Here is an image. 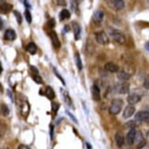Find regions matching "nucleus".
Listing matches in <instances>:
<instances>
[{
    "label": "nucleus",
    "mask_w": 149,
    "mask_h": 149,
    "mask_svg": "<svg viewBox=\"0 0 149 149\" xmlns=\"http://www.w3.org/2000/svg\"><path fill=\"white\" fill-rule=\"evenodd\" d=\"M108 33L110 36L112 37L114 41L119 43V44H124L126 42V38L125 35L122 32L117 29H115L113 27H109L108 28Z\"/></svg>",
    "instance_id": "nucleus-1"
},
{
    "label": "nucleus",
    "mask_w": 149,
    "mask_h": 149,
    "mask_svg": "<svg viewBox=\"0 0 149 149\" xmlns=\"http://www.w3.org/2000/svg\"><path fill=\"white\" fill-rule=\"evenodd\" d=\"M123 108V101L121 99H114L112 102L111 106L109 108V113L112 115H117L120 113Z\"/></svg>",
    "instance_id": "nucleus-2"
},
{
    "label": "nucleus",
    "mask_w": 149,
    "mask_h": 149,
    "mask_svg": "<svg viewBox=\"0 0 149 149\" xmlns=\"http://www.w3.org/2000/svg\"><path fill=\"white\" fill-rule=\"evenodd\" d=\"M107 3L109 7L117 11L123 9L125 6V3L122 0H111V1H108Z\"/></svg>",
    "instance_id": "nucleus-3"
},
{
    "label": "nucleus",
    "mask_w": 149,
    "mask_h": 149,
    "mask_svg": "<svg viewBox=\"0 0 149 149\" xmlns=\"http://www.w3.org/2000/svg\"><path fill=\"white\" fill-rule=\"evenodd\" d=\"M96 41L101 45H106L109 43V37L105 31H99L95 34Z\"/></svg>",
    "instance_id": "nucleus-4"
},
{
    "label": "nucleus",
    "mask_w": 149,
    "mask_h": 149,
    "mask_svg": "<svg viewBox=\"0 0 149 149\" xmlns=\"http://www.w3.org/2000/svg\"><path fill=\"white\" fill-rule=\"evenodd\" d=\"M136 134H137V130L134 128H131L130 130V131L127 133V137H126V141H127V144L132 145L134 143Z\"/></svg>",
    "instance_id": "nucleus-5"
},
{
    "label": "nucleus",
    "mask_w": 149,
    "mask_h": 149,
    "mask_svg": "<svg viewBox=\"0 0 149 149\" xmlns=\"http://www.w3.org/2000/svg\"><path fill=\"white\" fill-rule=\"evenodd\" d=\"M135 120L140 122L143 121H148L149 120V112L148 111H140L135 115Z\"/></svg>",
    "instance_id": "nucleus-6"
},
{
    "label": "nucleus",
    "mask_w": 149,
    "mask_h": 149,
    "mask_svg": "<svg viewBox=\"0 0 149 149\" xmlns=\"http://www.w3.org/2000/svg\"><path fill=\"white\" fill-rule=\"evenodd\" d=\"M135 113V108L134 105H127V107L125 108L123 113V117L124 119H128V118L131 117Z\"/></svg>",
    "instance_id": "nucleus-7"
},
{
    "label": "nucleus",
    "mask_w": 149,
    "mask_h": 149,
    "mask_svg": "<svg viewBox=\"0 0 149 149\" xmlns=\"http://www.w3.org/2000/svg\"><path fill=\"white\" fill-rule=\"evenodd\" d=\"M141 101V96L137 94H131L130 95L127 97V102L129 103L130 105H133L136 103L139 102Z\"/></svg>",
    "instance_id": "nucleus-8"
},
{
    "label": "nucleus",
    "mask_w": 149,
    "mask_h": 149,
    "mask_svg": "<svg viewBox=\"0 0 149 149\" xmlns=\"http://www.w3.org/2000/svg\"><path fill=\"white\" fill-rule=\"evenodd\" d=\"M49 36H50V38L52 40V44L56 48H59L61 44H60V42H59V39L58 36H57V34L55 31H51L49 33Z\"/></svg>",
    "instance_id": "nucleus-9"
},
{
    "label": "nucleus",
    "mask_w": 149,
    "mask_h": 149,
    "mask_svg": "<svg viewBox=\"0 0 149 149\" xmlns=\"http://www.w3.org/2000/svg\"><path fill=\"white\" fill-rule=\"evenodd\" d=\"M13 9V5L6 2H0V12L3 13H6L11 11Z\"/></svg>",
    "instance_id": "nucleus-10"
},
{
    "label": "nucleus",
    "mask_w": 149,
    "mask_h": 149,
    "mask_svg": "<svg viewBox=\"0 0 149 149\" xmlns=\"http://www.w3.org/2000/svg\"><path fill=\"white\" fill-rule=\"evenodd\" d=\"M91 94H92V98L95 101H99L101 98L100 88L97 85H93L91 88Z\"/></svg>",
    "instance_id": "nucleus-11"
},
{
    "label": "nucleus",
    "mask_w": 149,
    "mask_h": 149,
    "mask_svg": "<svg viewBox=\"0 0 149 149\" xmlns=\"http://www.w3.org/2000/svg\"><path fill=\"white\" fill-rule=\"evenodd\" d=\"M30 111V105L27 102H23L20 105V113L24 117H27Z\"/></svg>",
    "instance_id": "nucleus-12"
},
{
    "label": "nucleus",
    "mask_w": 149,
    "mask_h": 149,
    "mask_svg": "<svg viewBox=\"0 0 149 149\" xmlns=\"http://www.w3.org/2000/svg\"><path fill=\"white\" fill-rule=\"evenodd\" d=\"M135 140H137V149H141L145 145L146 142H145V140L144 139V137H142V135L141 133H137L136 134V137H135Z\"/></svg>",
    "instance_id": "nucleus-13"
},
{
    "label": "nucleus",
    "mask_w": 149,
    "mask_h": 149,
    "mask_svg": "<svg viewBox=\"0 0 149 149\" xmlns=\"http://www.w3.org/2000/svg\"><path fill=\"white\" fill-rule=\"evenodd\" d=\"M105 69L111 73H116L119 71V66L113 63H107L105 64Z\"/></svg>",
    "instance_id": "nucleus-14"
},
{
    "label": "nucleus",
    "mask_w": 149,
    "mask_h": 149,
    "mask_svg": "<svg viewBox=\"0 0 149 149\" xmlns=\"http://www.w3.org/2000/svg\"><path fill=\"white\" fill-rule=\"evenodd\" d=\"M17 37V34H16V32L12 29H8L6 31L5 34H4V38H5L6 40H8V41H13Z\"/></svg>",
    "instance_id": "nucleus-15"
},
{
    "label": "nucleus",
    "mask_w": 149,
    "mask_h": 149,
    "mask_svg": "<svg viewBox=\"0 0 149 149\" xmlns=\"http://www.w3.org/2000/svg\"><path fill=\"white\" fill-rule=\"evenodd\" d=\"M103 17H104V13L102 10H97L95 12L93 15V20L96 23H99L102 20Z\"/></svg>",
    "instance_id": "nucleus-16"
},
{
    "label": "nucleus",
    "mask_w": 149,
    "mask_h": 149,
    "mask_svg": "<svg viewBox=\"0 0 149 149\" xmlns=\"http://www.w3.org/2000/svg\"><path fill=\"white\" fill-rule=\"evenodd\" d=\"M115 141L116 142V144H117L118 147H121L124 144V137H123V135L121 134V133H116L115 135Z\"/></svg>",
    "instance_id": "nucleus-17"
},
{
    "label": "nucleus",
    "mask_w": 149,
    "mask_h": 149,
    "mask_svg": "<svg viewBox=\"0 0 149 149\" xmlns=\"http://www.w3.org/2000/svg\"><path fill=\"white\" fill-rule=\"evenodd\" d=\"M118 79L121 81H127L130 78V74L125 71H120L117 73Z\"/></svg>",
    "instance_id": "nucleus-18"
},
{
    "label": "nucleus",
    "mask_w": 149,
    "mask_h": 149,
    "mask_svg": "<svg viewBox=\"0 0 149 149\" xmlns=\"http://www.w3.org/2000/svg\"><path fill=\"white\" fill-rule=\"evenodd\" d=\"M45 95L49 99H53L56 97V94L54 92L53 89L51 87H49V86H48L45 91Z\"/></svg>",
    "instance_id": "nucleus-19"
},
{
    "label": "nucleus",
    "mask_w": 149,
    "mask_h": 149,
    "mask_svg": "<svg viewBox=\"0 0 149 149\" xmlns=\"http://www.w3.org/2000/svg\"><path fill=\"white\" fill-rule=\"evenodd\" d=\"M117 91L120 94H126L129 91V86L127 84H120L117 86Z\"/></svg>",
    "instance_id": "nucleus-20"
},
{
    "label": "nucleus",
    "mask_w": 149,
    "mask_h": 149,
    "mask_svg": "<svg viewBox=\"0 0 149 149\" xmlns=\"http://www.w3.org/2000/svg\"><path fill=\"white\" fill-rule=\"evenodd\" d=\"M73 30H74V38L76 40H78L80 38V35H81V27L77 23H73Z\"/></svg>",
    "instance_id": "nucleus-21"
},
{
    "label": "nucleus",
    "mask_w": 149,
    "mask_h": 149,
    "mask_svg": "<svg viewBox=\"0 0 149 149\" xmlns=\"http://www.w3.org/2000/svg\"><path fill=\"white\" fill-rule=\"evenodd\" d=\"M59 18H60V20H66V19H70V13L68 10H66L64 9L60 12L59 13Z\"/></svg>",
    "instance_id": "nucleus-22"
},
{
    "label": "nucleus",
    "mask_w": 149,
    "mask_h": 149,
    "mask_svg": "<svg viewBox=\"0 0 149 149\" xmlns=\"http://www.w3.org/2000/svg\"><path fill=\"white\" fill-rule=\"evenodd\" d=\"M27 52H29L31 55H34L37 52V46L34 42H30L26 47Z\"/></svg>",
    "instance_id": "nucleus-23"
},
{
    "label": "nucleus",
    "mask_w": 149,
    "mask_h": 149,
    "mask_svg": "<svg viewBox=\"0 0 149 149\" xmlns=\"http://www.w3.org/2000/svg\"><path fill=\"white\" fill-rule=\"evenodd\" d=\"M75 62H76V65L77 66V68L80 71L82 70V69H83V64H82V61H81V58L80 56V55L79 53H76L75 55Z\"/></svg>",
    "instance_id": "nucleus-24"
},
{
    "label": "nucleus",
    "mask_w": 149,
    "mask_h": 149,
    "mask_svg": "<svg viewBox=\"0 0 149 149\" xmlns=\"http://www.w3.org/2000/svg\"><path fill=\"white\" fill-rule=\"evenodd\" d=\"M62 94H63V95L64 101H65V102H66L68 104V105H70V106H72V105H73V102H72V101H71V99H70V95H69V94L67 93V91L63 90V92H62Z\"/></svg>",
    "instance_id": "nucleus-25"
},
{
    "label": "nucleus",
    "mask_w": 149,
    "mask_h": 149,
    "mask_svg": "<svg viewBox=\"0 0 149 149\" xmlns=\"http://www.w3.org/2000/svg\"><path fill=\"white\" fill-rule=\"evenodd\" d=\"M1 113H2V114L4 116H6L9 115V113H10L8 107L6 105H4V104L2 105V106H1Z\"/></svg>",
    "instance_id": "nucleus-26"
},
{
    "label": "nucleus",
    "mask_w": 149,
    "mask_h": 149,
    "mask_svg": "<svg viewBox=\"0 0 149 149\" xmlns=\"http://www.w3.org/2000/svg\"><path fill=\"white\" fill-rule=\"evenodd\" d=\"M24 16H25V19L27 20V23H29L31 24L32 21V17H31V13L28 10H26L24 12Z\"/></svg>",
    "instance_id": "nucleus-27"
},
{
    "label": "nucleus",
    "mask_w": 149,
    "mask_h": 149,
    "mask_svg": "<svg viewBox=\"0 0 149 149\" xmlns=\"http://www.w3.org/2000/svg\"><path fill=\"white\" fill-rule=\"evenodd\" d=\"M13 13H14L15 17H16V18H17V22H18L19 24H20L22 23V17H21V15H20V13L17 12V11H14Z\"/></svg>",
    "instance_id": "nucleus-28"
},
{
    "label": "nucleus",
    "mask_w": 149,
    "mask_h": 149,
    "mask_svg": "<svg viewBox=\"0 0 149 149\" xmlns=\"http://www.w3.org/2000/svg\"><path fill=\"white\" fill-rule=\"evenodd\" d=\"M32 78H33V80H34L36 83L38 84L42 83V79L39 75H32Z\"/></svg>",
    "instance_id": "nucleus-29"
},
{
    "label": "nucleus",
    "mask_w": 149,
    "mask_h": 149,
    "mask_svg": "<svg viewBox=\"0 0 149 149\" xmlns=\"http://www.w3.org/2000/svg\"><path fill=\"white\" fill-rule=\"evenodd\" d=\"M143 85H144V87L146 88V89H149V75H148V76L145 77Z\"/></svg>",
    "instance_id": "nucleus-30"
},
{
    "label": "nucleus",
    "mask_w": 149,
    "mask_h": 149,
    "mask_svg": "<svg viewBox=\"0 0 149 149\" xmlns=\"http://www.w3.org/2000/svg\"><path fill=\"white\" fill-rule=\"evenodd\" d=\"M66 113L69 116H70V118L71 120H73V122L76 123H78V121H77V118L75 117V116H73L72 113H70V112H68V111H66Z\"/></svg>",
    "instance_id": "nucleus-31"
},
{
    "label": "nucleus",
    "mask_w": 149,
    "mask_h": 149,
    "mask_svg": "<svg viewBox=\"0 0 149 149\" xmlns=\"http://www.w3.org/2000/svg\"><path fill=\"white\" fill-rule=\"evenodd\" d=\"M71 7H72V9H73V10H74V12H77L79 10L78 9V5L77 4V2H71Z\"/></svg>",
    "instance_id": "nucleus-32"
},
{
    "label": "nucleus",
    "mask_w": 149,
    "mask_h": 149,
    "mask_svg": "<svg viewBox=\"0 0 149 149\" xmlns=\"http://www.w3.org/2000/svg\"><path fill=\"white\" fill-rule=\"evenodd\" d=\"M48 25H49V27L50 28H53L55 26H56V21L54 19H50L49 20V22H48Z\"/></svg>",
    "instance_id": "nucleus-33"
},
{
    "label": "nucleus",
    "mask_w": 149,
    "mask_h": 149,
    "mask_svg": "<svg viewBox=\"0 0 149 149\" xmlns=\"http://www.w3.org/2000/svg\"><path fill=\"white\" fill-rule=\"evenodd\" d=\"M54 72H55V74H56V76L58 77V78H59V80H60V81H61L62 83L63 84H65V82H64L63 78V77H62L60 76V74H59V73H58V71H57L56 70V69H55V68H54Z\"/></svg>",
    "instance_id": "nucleus-34"
},
{
    "label": "nucleus",
    "mask_w": 149,
    "mask_h": 149,
    "mask_svg": "<svg viewBox=\"0 0 149 149\" xmlns=\"http://www.w3.org/2000/svg\"><path fill=\"white\" fill-rule=\"evenodd\" d=\"M59 104H57V103L52 102V110L54 112H57V110L59 109Z\"/></svg>",
    "instance_id": "nucleus-35"
},
{
    "label": "nucleus",
    "mask_w": 149,
    "mask_h": 149,
    "mask_svg": "<svg viewBox=\"0 0 149 149\" xmlns=\"http://www.w3.org/2000/svg\"><path fill=\"white\" fill-rule=\"evenodd\" d=\"M30 67H31V71L33 72V73H35L34 75H38V69H37L35 66H31Z\"/></svg>",
    "instance_id": "nucleus-36"
},
{
    "label": "nucleus",
    "mask_w": 149,
    "mask_h": 149,
    "mask_svg": "<svg viewBox=\"0 0 149 149\" xmlns=\"http://www.w3.org/2000/svg\"><path fill=\"white\" fill-rule=\"evenodd\" d=\"M17 149H31V148H30L28 146H27V145H24V144H20V145L18 146Z\"/></svg>",
    "instance_id": "nucleus-37"
},
{
    "label": "nucleus",
    "mask_w": 149,
    "mask_h": 149,
    "mask_svg": "<svg viewBox=\"0 0 149 149\" xmlns=\"http://www.w3.org/2000/svg\"><path fill=\"white\" fill-rule=\"evenodd\" d=\"M53 129H54L53 126L51 125V126H50V136H51V139L53 138Z\"/></svg>",
    "instance_id": "nucleus-38"
},
{
    "label": "nucleus",
    "mask_w": 149,
    "mask_h": 149,
    "mask_svg": "<svg viewBox=\"0 0 149 149\" xmlns=\"http://www.w3.org/2000/svg\"><path fill=\"white\" fill-rule=\"evenodd\" d=\"M57 3L59 6H66V2L65 1H57Z\"/></svg>",
    "instance_id": "nucleus-39"
},
{
    "label": "nucleus",
    "mask_w": 149,
    "mask_h": 149,
    "mask_svg": "<svg viewBox=\"0 0 149 149\" xmlns=\"http://www.w3.org/2000/svg\"><path fill=\"white\" fill-rule=\"evenodd\" d=\"M24 3L25 6H26V7H27V8H31V6L30 5V3H28L27 1H24Z\"/></svg>",
    "instance_id": "nucleus-40"
},
{
    "label": "nucleus",
    "mask_w": 149,
    "mask_h": 149,
    "mask_svg": "<svg viewBox=\"0 0 149 149\" xmlns=\"http://www.w3.org/2000/svg\"><path fill=\"white\" fill-rule=\"evenodd\" d=\"M144 47H145V49H146L147 51L149 52V42H148L146 44L144 45Z\"/></svg>",
    "instance_id": "nucleus-41"
},
{
    "label": "nucleus",
    "mask_w": 149,
    "mask_h": 149,
    "mask_svg": "<svg viewBox=\"0 0 149 149\" xmlns=\"http://www.w3.org/2000/svg\"><path fill=\"white\" fill-rule=\"evenodd\" d=\"M86 146H87V149H92V146H91L88 142L86 143Z\"/></svg>",
    "instance_id": "nucleus-42"
},
{
    "label": "nucleus",
    "mask_w": 149,
    "mask_h": 149,
    "mask_svg": "<svg viewBox=\"0 0 149 149\" xmlns=\"http://www.w3.org/2000/svg\"><path fill=\"white\" fill-rule=\"evenodd\" d=\"M3 20L0 18V29H2V28H3Z\"/></svg>",
    "instance_id": "nucleus-43"
},
{
    "label": "nucleus",
    "mask_w": 149,
    "mask_h": 149,
    "mask_svg": "<svg viewBox=\"0 0 149 149\" xmlns=\"http://www.w3.org/2000/svg\"><path fill=\"white\" fill-rule=\"evenodd\" d=\"M64 30H65V32H68L69 31H70V27L69 26H65V27H64Z\"/></svg>",
    "instance_id": "nucleus-44"
},
{
    "label": "nucleus",
    "mask_w": 149,
    "mask_h": 149,
    "mask_svg": "<svg viewBox=\"0 0 149 149\" xmlns=\"http://www.w3.org/2000/svg\"><path fill=\"white\" fill-rule=\"evenodd\" d=\"M2 72H3V66H2V63L0 62V74L2 73Z\"/></svg>",
    "instance_id": "nucleus-45"
},
{
    "label": "nucleus",
    "mask_w": 149,
    "mask_h": 149,
    "mask_svg": "<svg viewBox=\"0 0 149 149\" xmlns=\"http://www.w3.org/2000/svg\"><path fill=\"white\" fill-rule=\"evenodd\" d=\"M0 149H8L7 148H0Z\"/></svg>",
    "instance_id": "nucleus-46"
},
{
    "label": "nucleus",
    "mask_w": 149,
    "mask_h": 149,
    "mask_svg": "<svg viewBox=\"0 0 149 149\" xmlns=\"http://www.w3.org/2000/svg\"><path fill=\"white\" fill-rule=\"evenodd\" d=\"M148 136H149V130H148Z\"/></svg>",
    "instance_id": "nucleus-47"
},
{
    "label": "nucleus",
    "mask_w": 149,
    "mask_h": 149,
    "mask_svg": "<svg viewBox=\"0 0 149 149\" xmlns=\"http://www.w3.org/2000/svg\"><path fill=\"white\" fill-rule=\"evenodd\" d=\"M148 112H149V110H148Z\"/></svg>",
    "instance_id": "nucleus-48"
}]
</instances>
